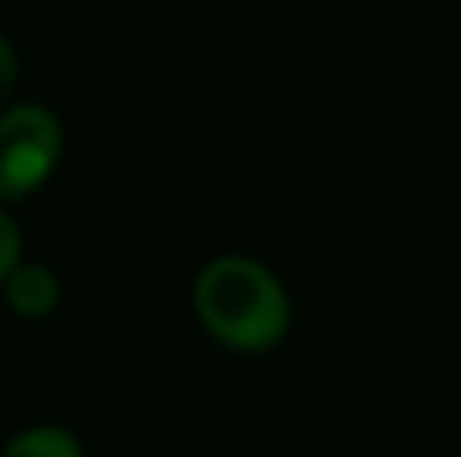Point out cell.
Returning <instances> with one entry per match:
<instances>
[{
	"instance_id": "6da1fadb",
	"label": "cell",
	"mask_w": 461,
	"mask_h": 457,
	"mask_svg": "<svg viewBox=\"0 0 461 457\" xmlns=\"http://www.w3.org/2000/svg\"><path fill=\"white\" fill-rule=\"evenodd\" d=\"M194 316L235 353H267L292 328V300L271 267L247 255H219L194 275Z\"/></svg>"
},
{
	"instance_id": "7a4b0ae2",
	"label": "cell",
	"mask_w": 461,
	"mask_h": 457,
	"mask_svg": "<svg viewBox=\"0 0 461 457\" xmlns=\"http://www.w3.org/2000/svg\"><path fill=\"white\" fill-rule=\"evenodd\" d=\"M65 150L61 121L53 110L29 102L0 113V202L29 199L49 183Z\"/></svg>"
},
{
	"instance_id": "3957f363",
	"label": "cell",
	"mask_w": 461,
	"mask_h": 457,
	"mask_svg": "<svg viewBox=\"0 0 461 457\" xmlns=\"http://www.w3.org/2000/svg\"><path fill=\"white\" fill-rule=\"evenodd\" d=\"M5 300L24 320H45V316L57 312V304H61V280H57L53 267L24 264L21 259L5 280Z\"/></svg>"
},
{
	"instance_id": "277c9868",
	"label": "cell",
	"mask_w": 461,
	"mask_h": 457,
	"mask_svg": "<svg viewBox=\"0 0 461 457\" xmlns=\"http://www.w3.org/2000/svg\"><path fill=\"white\" fill-rule=\"evenodd\" d=\"M0 457H81V442L61 426H29L5 445Z\"/></svg>"
},
{
	"instance_id": "5b68a950",
	"label": "cell",
	"mask_w": 461,
	"mask_h": 457,
	"mask_svg": "<svg viewBox=\"0 0 461 457\" xmlns=\"http://www.w3.org/2000/svg\"><path fill=\"white\" fill-rule=\"evenodd\" d=\"M21 251H24V243H21V231H16V219L8 215L5 202H0V283L21 264Z\"/></svg>"
},
{
	"instance_id": "8992f818",
	"label": "cell",
	"mask_w": 461,
	"mask_h": 457,
	"mask_svg": "<svg viewBox=\"0 0 461 457\" xmlns=\"http://www.w3.org/2000/svg\"><path fill=\"white\" fill-rule=\"evenodd\" d=\"M13 85H16V53H13V45L0 37V102L13 94Z\"/></svg>"
}]
</instances>
